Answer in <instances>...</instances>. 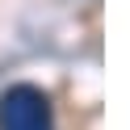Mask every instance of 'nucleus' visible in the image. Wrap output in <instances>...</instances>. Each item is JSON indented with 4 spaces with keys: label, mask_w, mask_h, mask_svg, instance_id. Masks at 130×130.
Masks as SVG:
<instances>
[{
    "label": "nucleus",
    "mask_w": 130,
    "mask_h": 130,
    "mask_svg": "<svg viewBox=\"0 0 130 130\" xmlns=\"http://www.w3.org/2000/svg\"><path fill=\"white\" fill-rule=\"evenodd\" d=\"M0 130H55V105L38 84H13L0 92Z\"/></svg>",
    "instance_id": "1"
}]
</instances>
